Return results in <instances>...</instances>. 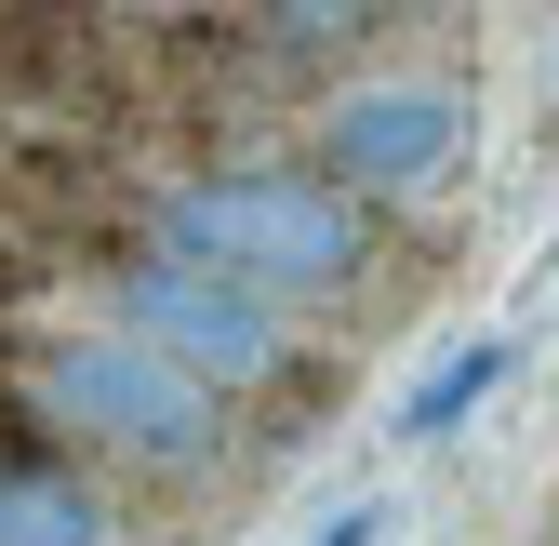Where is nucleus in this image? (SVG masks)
Wrapping results in <instances>:
<instances>
[{"label":"nucleus","instance_id":"nucleus-1","mask_svg":"<svg viewBox=\"0 0 559 546\" xmlns=\"http://www.w3.org/2000/svg\"><path fill=\"white\" fill-rule=\"evenodd\" d=\"M160 240L174 266H200V281H227L253 307L280 294H346L373 266V227L360 200H346L333 174H294V161H240V174H187L160 200Z\"/></svg>","mask_w":559,"mask_h":546},{"label":"nucleus","instance_id":"nucleus-2","mask_svg":"<svg viewBox=\"0 0 559 546\" xmlns=\"http://www.w3.org/2000/svg\"><path fill=\"white\" fill-rule=\"evenodd\" d=\"M40 400L81 440L133 453V466H200V453L227 440V400L187 387L174 360H147L133 333H67V347H40Z\"/></svg>","mask_w":559,"mask_h":546},{"label":"nucleus","instance_id":"nucleus-3","mask_svg":"<svg viewBox=\"0 0 559 546\" xmlns=\"http://www.w3.org/2000/svg\"><path fill=\"white\" fill-rule=\"evenodd\" d=\"M120 333L147 360H174L187 387H253V373H280V307H253V294H227V281H200V266H174V253H133L120 266Z\"/></svg>","mask_w":559,"mask_h":546},{"label":"nucleus","instance_id":"nucleus-4","mask_svg":"<svg viewBox=\"0 0 559 546\" xmlns=\"http://www.w3.org/2000/svg\"><path fill=\"white\" fill-rule=\"evenodd\" d=\"M466 161V94L453 81H360L320 107V174L346 200H427Z\"/></svg>","mask_w":559,"mask_h":546},{"label":"nucleus","instance_id":"nucleus-5","mask_svg":"<svg viewBox=\"0 0 559 546\" xmlns=\"http://www.w3.org/2000/svg\"><path fill=\"white\" fill-rule=\"evenodd\" d=\"M0 546H107V507L40 453H0Z\"/></svg>","mask_w":559,"mask_h":546},{"label":"nucleus","instance_id":"nucleus-6","mask_svg":"<svg viewBox=\"0 0 559 546\" xmlns=\"http://www.w3.org/2000/svg\"><path fill=\"white\" fill-rule=\"evenodd\" d=\"M493 373H507V347H466V360H453L440 387H413V400H400V427H413V440L466 427V414H479V387H493Z\"/></svg>","mask_w":559,"mask_h":546},{"label":"nucleus","instance_id":"nucleus-7","mask_svg":"<svg viewBox=\"0 0 559 546\" xmlns=\"http://www.w3.org/2000/svg\"><path fill=\"white\" fill-rule=\"evenodd\" d=\"M266 40L280 54H346V40H373V14L360 0H320V14H266Z\"/></svg>","mask_w":559,"mask_h":546},{"label":"nucleus","instance_id":"nucleus-8","mask_svg":"<svg viewBox=\"0 0 559 546\" xmlns=\"http://www.w3.org/2000/svg\"><path fill=\"white\" fill-rule=\"evenodd\" d=\"M320 546H373V520H333V533H320Z\"/></svg>","mask_w":559,"mask_h":546}]
</instances>
